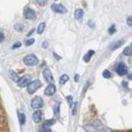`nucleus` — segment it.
<instances>
[{"label":"nucleus","mask_w":132,"mask_h":132,"mask_svg":"<svg viewBox=\"0 0 132 132\" xmlns=\"http://www.w3.org/2000/svg\"><path fill=\"white\" fill-rule=\"evenodd\" d=\"M37 3H40V4H41V5H43V4H45L46 2H45V1H37Z\"/></svg>","instance_id":"nucleus-35"},{"label":"nucleus","mask_w":132,"mask_h":132,"mask_svg":"<svg viewBox=\"0 0 132 132\" xmlns=\"http://www.w3.org/2000/svg\"><path fill=\"white\" fill-rule=\"evenodd\" d=\"M76 109H77V103H74V104H73V115L76 114Z\"/></svg>","instance_id":"nucleus-27"},{"label":"nucleus","mask_w":132,"mask_h":132,"mask_svg":"<svg viewBox=\"0 0 132 132\" xmlns=\"http://www.w3.org/2000/svg\"><path fill=\"white\" fill-rule=\"evenodd\" d=\"M47 46H48V43L47 42H43L42 43V47L43 48L45 49V48H47Z\"/></svg>","instance_id":"nucleus-30"},{"label":"nucleus","mask_w":132,"mask_h":132,"mask_svg":"<svg viewBox=\"0 0 132 132\" xmlns=\"http://www.w3.org/2000/svg\"><path fill=\"white\" fill-rule=\"evenodd\" d=\"M15 29H16V31H22V29H23V26H22V25H20V24H18V25H16V26H15Z\"/></svg>","instance_id":"nucleus-24"},{"label":"nucleus","mask_w":132,"mask_h":132,"mask_svg":"<svg viewBox=\"0 0 132 132\" xmlns=\"http://www.w3.org/2000/svg\"><path fill=\"white\" fill-rule=\"evenodd\" d=\"M10 77H11V78H12V80H13L14 82H18L19 81V79H20L18 74H16V73L15 72H13V71H11V72H10Z\"/></svg>","instance_id":"nucleus-15"},{"label":"nucleus","mask_w":132,"mask_h":132,"mask_svg":"<svg viewBox=\"0 0 132 132\" xmlns=\"http://www.w3.org/2000/svg\"><path fill=\"white\" fill-rule=\"evenodd\" d=\"M116 71H117V73L119 75H121V76L125 75V74L127 73V71H128L127 66L124 63H120L117 64V68H116Z\"/></svg>","instance_id":"nucleus-5"},{"label":"nucleus","mask_w":132,"mask_h":132,"mask_svg":"<svg viewBox=\"0 0 132 132\" xmlns=\"http://www.w3.org/2000/svg\"><path fill=\"white\" fill-rule=\"evenodd\" d=\"M66 98H67V100H68V102H69V105L71 106V105L73 104V97H72L71 96H68Z\"/></svg>","instance_id":"nucleus-26"},{"label":"nucleus","mask_w":132,"mask_h":132,"mask_svg":"<svg viewBox=\"0 0 132 132\" xmlns=\"http://www.w3.org/2000/svg\"><path fill=\"white\" fill-rule=\"evenodd\" d=\"M34 31H35V29H31V31H29V33H28V34H27V36H30L31 34H32V33L33 32H34Z\"/></svg>","instance_id":"nucleus-32"},{"label":"nucleus","mask_w":132,"mask_h":132,"mask_svg":"<svg viewBox=\"0 0 132 132\" xmlns=\"http://www.w3.org/2000/svg\"><path fill=\"white\" fill-rule=\"evenodd\" d=\"M43 76L45 78V79L46 80L47 82H50V84H53L54 82V78H53V75L51 72V70L50 69H45L43 71Z\"/></svg>","instance_id":"nucleus-8"},{"label":"nucleus","mask_w":132,"mask_h":132,"mask_svg":"<svg viewBox=\"0 0 132 132\" xmlns=\"http://www.w3.org/2000/svg\"><path fill=\"white\" fill-rule=\"evenodd\" d=\"M122 84H123V87H124V88H128V87H127L128 84H127L126 82H125V81H124V82H122Z\"/></svg>","instance_id":"nucleus-31"},{"label":"nucleus","mask_w":132,"mask_h":132,"mask_svg":"<svg viewBox=\"0 0 132 132\" xmlns=\"http://www.w3.org/2000/svg\"><path fill=\"white\" fill-rule=\"evenodd\" d=\"M24 15H25V18L27 19H29V20H33L36 18V12L31 9V8H29V7H27L26 9H25V12H24Z\"/></svg>","instance_id":"nucleus-7"},{"label":"nucleus","mask_w":132,"mask_h":132,"mask_svg":"<svg viewBox=\"0 0 132 132\" xmlns=\"http://www.w3.org/2000/svg\"><path fill=\"white\" fill-rule=\"evenodd\" d=\"M31 76L29 75V74H26L23 77H22L18 82V84L21 88H24V87L28 86L31 84Z\"/></svg>","instance_id":"nucleus-3"},{"label":"nucleus","mask_w":132,"mask_h":132,"mask_svg":"<svg viewBox=\"0 0 132 132\" xmlns=\"http://www.w3.org/2000/svg\"><path fill=\"white\" fill-rule=\"evenodd\" d=\"M51 8L54 12H57V13L64 14L67 12V9H66L65 7H64L62 4H53Z\"/></svg>","instance_id":"nucleus-6"},{"label":"nucleus","mask_w":132,"mask_h":132,"mask_svg":"<svg viewBox=\"0 0 132 132\" xmlns=\"http://www.w3.org/2000/svg\"><path fill=\"white\" fill-rule=\"evenodd\" d=\"M112 132H126V131H124V130H114Z\"/></svg>","instance_id":"nucleus-39"},{"label":"nucleus","mask_w":132,"mask_h":132,"mask_svg":"<svg viewBox=\"0 0 132 132\" xmlns=\"http://www.w3.org/2000/svg\"><path fill=\"white\" fill-rule=\"evenodd\" d=\"M18 119H19L20 124L21 125H24L25 122H26V117H25V115L23 113H20V112H18Z\"/></svg>","instance_id":"nucleus-14"},{"label":"nucleus","mask_w":132,"mask_h":132,"mask_svg":"<svg viewBox=\"0 0 132 132\" xmlns=\"http://www.w3.org/2000/svg\"><path fill=\"white\" fill-rule=\"evenodd\" d=\"M128 78H129V79H132V73L128 75Z\"/></svg>","instance_id":"nucleus-37"},{"label":"nucleus","mask_w":132,"mask_h":132,"mask_svg":"<svg viewBox=\"0 0 132 132\" xmlns=\"http://www.w3.org/2000/svg\"><path fill=\"white\" fill-rule=\"evenodd\" d=\"M124 43H125V40H117V41H115V42H113L112 44H111V49L112 50V51H114V50H117V48L121 47Z\"/></svg>","instance_id":"nucleus-11"},{"label":"nucleus","mask_w":132,"mask_h":132,"mask_svg":"<svg viewBox=\"0 0 132 132\" xmlns=\"http://www.w3.org/2000/svg\"><path fill=\"white\" fill-rule=\"evenodd\" d=\"M23 62L26 65L33 66L38 63V59H37V57L35 55L31 54V55H28L27 56H25L23 59Z\"/></svg>","instance_id":"nucleus-1"},{"label":"nucleus","mask_w":132,"mask_h":132,"mask_svg":"<svg viewBox=\"0 0 132 132\" xmlns=\"http://www.w3.org/2000/svg\"><path fill=\"white\" fill-rule=\"evenodd\" d=\"M41 86V82L40 80H36L31 82L27 87V92L30 94H33Z\"/></svg>","instance_id":"nucleus-2"},{"label":"nucleus","mask_w":132,"mask_h":132,"mask_svg":"<svg viewBox=\"0 0 132 132\" xmlns=\"http://www.w3.org/2000/svg\"><path fill=\"white\" fill-rule=\"evenodd\" d=\"M4 39H5V37H4V35L3 34L2 32H0V42H2V41H3Z\"/></svg>","instance_id":"nucleus-28"},{"label":"nucleus","mask_w":132,"mask_h":132,"mask_svg":"<svg viewBox=\"0 0 132 132\" xmlns=\"http://www.w3.org/2000/svg\"><path fill=\"white\" fill-rule=\"evenodd\" d=\"M43 132H51V130H50V129H45Z\"/></svg>","instance_id":"nucleus-36"},{"label":"nucleus","mask_w":132,"mask_h":132,"mask_svg":"<svg viewBox=\"0 0 132 132\" xmlns=\"http://www.w3.org/2000/svg\"><path fill=\"white\" fill-rule=\"evenodd\" d=\"M96 132H106V131H105L104 130H102H102H97Z\"/></svg>","instance_id":"nucleus-38"},{"label":"nucleus","mask_w":132,"mask_h":132,"mask_svg":"<svg viewBox=\"0 0 132 132\" xmlns=\"http://www.w3.org/2000/svg\"><path fill=\"white\" fill-rule=\"evenodd\" d=\"M56 91V88H55V86L54 84H49L47 86V88H45V94L46 95V96H52V95L55 94Z\"/></svg>","instance_id":"nucleus-9"},{"label":"nucleus","mask_w":132,"mask_h":132,"mask_svg":"<svg viewBox=\"0 0 132 132\" xmlns=\"http://www.w3.org/2000/svg\"><path fill=\"white\" fill-rule=\"evenodd\" d=\"M94 55V51H89L88 53H86V55L84 57V60L85 62H89V60H91V57Z\"/></svg>","instance_id":"nucleus-13"},{"label":"nucleus","mask_w":132,"mask_h":132,"mask_svg":"<svg viewBox=\"0 0 132 132\" xmlns=\"http://www.w3.org/2000/svg\"><path fill=\"white\" fill-rule=\"evenodd\" d=\"M102 76L106 78H110L111 77V73H110V71H108V70H104L102 73Z\"/></svg>","instance_id":"nucleus-20"},{"label":"nucleus","mask_w":132,"mask_h":132,"mask_svg":"<svg viewBox=\"0 0 132 132\" xmlns=\"http://www.w3.org/2000/svg\"><path fill=\"white\" fill-rule=\"evenodd\" d=\"M88 25H89V26H90L91 27H93H93H95V24H94V23H93V22H92V21H90V22H88Z\"/></svg>","instance_id":"nucleus-29"},{"label":"nucleus","mask_w":132,"mask_h":132,"mask_svg":"<svg viewBox=\"0 0 132 132\" xmlns=\"http://www.w3.org/2000/svg\"><path fill=\"white\" fill-rule=\"evenodd\" d=\"M108 32H109V34H113V33L116 32V27H115V25H112L110 28H109V30H108Z\"/></svg>","instance_id":"nucleus-22"},{"label":"nucleus","mask_w":132,"mask_h":132,"mask_svg":"<svg viewBox=\"0 0 132 132\" xmlns=\"http://www.w3.org/2000/svg\"><path fill=\"white\" fill-rule=\"evenodd\" d=\"M34 42H35V40L31 38V39H29V40H27L26 41V45H27V46H30V45H31Z\"/></svg>","instance_id":"nucleus-21"},{"label":"nucleus","mask_w":132,"mask_h":132,"mask_svg":"<svg viewBox=\"0 0 132 132\" xmlns=\"http://www.w3.org/2000/svg\"><path fill=\"white\" fill-rule=\"evenodd\" d=\"M55 123V120H48V121H45L43 124V126L45 127H48V126H51L52 125Z\"/></svg>","instance_id":"nucleus-19"},{"label":"nucleus","mask_w":132,"mask_h":132,"mask_svg":"<svg viewBox=\"0 0 132 132\" xmlns=\"http://www.w3.org/2000/svg\"><path fill=\"white\" fill-rule=\"evenodd\" d=\"M68 80H69L68 75H66V74H64V75H62L60 77V85H64Z\"/></svg>","instance_id":"nucleus-18"},{"label":"nucleus","mask_w":132,"mask_h":132,"mask_svg":"<svg viewBox=\"0 0 132 132\" xmlns=\"http://www.w3.org/2000/svg\"><path fill=\"white\" fill-rule=\"evenodd\" d=\"M124 55H126V56H130L132 55V48L130 46H127L125 48V50H124Z\"/></svg>","instance_id":"nucleus-17"},{"label":"nucleus","mask_w":132,"mask_h":132,"mask_svg":"<svg viewBox=\"0 0 132 132\" xmlns=\"http://www.w3.org/2000/svg\"><path fill=\"white\" fill-rule=\"evenodd\" d=\"M131 46H132V43H131Z\"/></svg>","instance_id":"nucleus-40"},{"label":"nucleus","mask_w":132,"mask_h":132,"mask_svg":"<svg viewBox=\"0 0 132 132\" xmlns=\"http://www.w3.org/2000/svg\"><path fill=\"white\" fill-rule=\"evenodd\" d=\"M45 28V22L40 23V25L38 26V28H37V33H38V34H41V33L44 31Z\"/></svg>","instance_id":"nucleus-16"},{"label":"nucleus","mask_w":132,"mask_h":132,"mask_svg":"<svg viewBox=\"0 0 132 132\" xmlns=\"http://www.w3.org/2000/svg\"><path fill=\"white\" fill-rule=\"evenodd\" d=\"M21 45H22V43L20 42V41H18V42H16L13 45H12V49H16V48H19Z\"/></svg>","instance_id":"nucleus-25"},{"label":"nucleus","mask_w":132,"mask_h":132,"mask_svg":"<svg viewBox=\"0 0 132 132\" xmlns=\"http://www.w3.org/2000/svg\"><path fill=\"white\" fill-rule=\"evenodd\" d=\"M82 16H84V11L80 9V8L79 9H77L75 12H74V18H75V19L81 21Z\"/></svg>","instance_id":"nucleus-12"},{"label":"nucleus","mask_w":132,"mask_h":132,"mask_svg":"<svg viewBox=\"0 0 132 132\" xmlns=\"http://www.w3.org/2000/svg\"><path fill=\"white\" fill-rule=\"evenodd\" d=\"M78 78H79V75H78V74H77V75H75V78H74V79H75L76 82H78Z\"/></svg>","instance_id":"nucleus-33"},{"label":"nucleus","mask_w":132,"mask_h":132,"mask_svg":"<svg viewBox=\"0 0 132 132\" xmlns=\"http://www.w3.org/2000/svg\"><path fill=\"white\" fill-rule=\"evenodd\" d=\"M41 113L40 111H36L32 115V119L36 123H40L41 121Z\"/></svg>","instance_id":"nucleus-10"},{"label":"nucleus","mask_w":132,"mask_h":132,"mask_svg":"<svg viewBox=\"0 0 132 132\" xmlns=\"http://www.w3.org/2000/svg\"><path fill=\"white\" fill-rule=\"evenodd\" d=\"M43 104H44L43 100L40 97H36L33 98L31 101V106H32V108H34V109L41 108V107L43 106Z\"/></svg>","instance_id":"nucleus-4"},{"label":"nucleus","mask_w":132,"mask_h":132,"mask_svg":"<svg viewBox=\"0 0 132 132\" xmlns=\"http://www.w3.org/2000/svg\"><path fill=\"white\" fill-rule=\"evenodd\" d=\"M54 56H55V59H58V60H60V56H58V55H56V54H55V53H54Z\"/></svg>","instance_id":"nucleus-34"},{"label":"nucleus","mask_w":132,"mask_h":132,"mask_svg":"<svg viewBox=\"0 0 132 132\" xmlns=\"http://www.w3.org/2000/svg\"><path fill=\"white\" fill-rule=\"evenodd\" d=\"M126 23H127L128 26L132 27V16H130L129 18H127V20H126Z\"/></svg>","instance_id":"nucleus-23"}]
</instances>
